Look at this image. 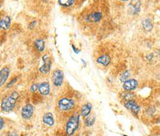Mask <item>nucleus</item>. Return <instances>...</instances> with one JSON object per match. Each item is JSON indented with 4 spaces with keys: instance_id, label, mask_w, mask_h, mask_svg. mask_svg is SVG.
I'll return each mask as SVG.
<instances>
[{
    "instance_id": "f257e3e1",
    "label": "nucleus",
    "mask_w": 160,
    "mask_h": 136,
    "mask_svg": "<svg viewBox=\"0 0 160 136\" xmlns=\"http://www.w3.org/2000/svg\"><path fill=\"white\" fill-rule=\"evenodd\" d=\"M19 99V94L17 91H13L7 97L4 98L1 103V109L4 112H10L15 108L17 101Z\"/></svg>"
},
{
    "instance_id": "f03ea898",
    "label": "nucleus",
    "mask_w": 160,
    "mask_h": 136,
    "mask_svg": "<svg viewBox=\"0 0 160 136\" xmlns=\"http://www.w3.org/2000/svg\"><path fill=\"white\" fill-rule=\"evenodd\" d=\"M79 115H74L68 118L66 123V133L68 136L73 135L79 128Z\"/></svg>"
},
{
    "instance_id": "7ed1b4c3",
    "label": "nucleus",
    "mask_w": 160,
    "mask_h": 136,
    "mask_svg": "<svg viewBox=\"0 0 160 136\" xmlns=\"http://www.w3.org/2000/svg\"><path fill=\"white\" fill-rule=\"evenodd\" d=\"M58 107L61 110L63 111H68L72 109H74L75 107L74 100L68 99V98H62L58 102Z\"/></svg>"
},
{
    "instance_id": "20e7f679",
    "label": "nucleus",
    "mask_w": 160,
    "mask_h": 136,
    "mask_svg": "<svg viewBox=\"0 0 160 136\" xmlns=\"http://www.w3.org/2000/svg\"><path fill=\"white\" fill-rule=\"evenodd\" d=\"M43 64V66L39 68V71L40 73L43 74V75H46L48 74L50 71H51V57L49 54H44L42 58Z\"/></svg>"
},
{
    "instance_id": "39448f33",
    "label": "nucleus",
    "mask_w": 160,
    "mask_h": 136,
    "mask_svg": "<svg viewBox=\"0 0 160 136\" xmlns=\"http://www.w3.org/2000/svg\"><path fill=\"white\" fill-rule=\"evenodd\" d=\"M52 82L54 86L57 87H61L63 82V72L60 70H55L52 73Z\"/></svg>"
},
{
    "instance_id": "423d86ee",
    "label": "nucleus",
    "mask_w": 160,
    "mask_h": 136,
    "mask_svg": "<svg viewBox=\"0 0 160 136\" xmlns=\"http://www.w3.org/2000/svg\"><path fill=\"white\" fill-rule=\"evenodd\" d=\"M140 7H141V2L140 0H131V3L128 4L127 7V10L130 15H137L140 10Z\"/></svg>"
},
{
    "instance_id": "0eeeda50",
    "label": "nucleus",
    "mask_w": 160,
    "mask_h": 136,
    "mask_svg": "<svg viewBox=\"0 0 160 136\" xmlns=\"http://www.w3.org/2000/svg\"><path fill=\"white\" fill-rule=\"evenodd\" d=\"M35 111V107L31 104H27L22 108L21 110V115L24 119H30L32 117Z\"/></svg>"
},
{
    "instance_id": "6e6552de",
    "label": "nucleus",
    "mask_w": 160,
    "mask_h": 136,
    "mask_svg": "<svg viewBox=\"0 0 160 136\" xmlns=\"http://www.w3.org/2000/svg\"><path fill=\"white\" fill-rule=\"evenodd\" d=\"M138 85L139 84H138L137 80L134 79H130L125 82H123L122 88H123V90H127V91H131L138 87Z\"/></svg>"
},
{
    "instance_id": "1a4fd4ad",
    "label": "nucleus",
    "mask_w": 160,
    "mask_h": 136,
    "mask_svg": "<svg viewBox=\"0 0 160 136\" xmlns=\"http://www.w3.org/2000/svg\"><path fill=\"white\" fill-rule=\"evenodd\" d=\"M124 107L135 115H138L140 110V107L134 100L126 101V103H124Z\"/></svg>"
},
{
    "instance_id": "9d476101",
    "label": "nucleus",
    "mask_w": 160,
    "mask_h": 136,
    "mask_svg": "<svg viewBox=\"0 0 160 136\" xmlns=\"http://www.w3.org/2000/svg\"><path fill=\"white\" fill-rule=\"evenodd\" d=\"M9 75H10V69L8 67H5L2 68L0 71V86L1 87H3V84L7 82Z\"/></svg>"
},
{
    "instance_id": "9b49d317",
    "label": "nucleus",
    "mask_w": 160,
    "mask_h": 136,
    "mask_svg": "<svg viewBox=\"0 0 160 136\" xmlns=\"http://www.w3.org/2000/svg\"><path fill=\"white\" fill-rule=\"evenodd\" d=\"M38 90L42 95H48L50 94V90H51V86L48 82H43L41 84H39L38 87Z\"/></svg>"
},
{
    "instance_id": "f8f14e48",
    "label": "nucleus",
    "mask_w": 160,
    "mask_h": 136,
    "mask_svg": "<svg viewBox=\"0 0 160 136\" xmlns=\"http://www.w3.org/2000/svg\"><path fill=\"white\" fill-rule=\"evenodd\" d=\"M43 122L44 124H46L47 126H53L55 124L53 114L51 112H47V113L44 114L43 116Z\"/></svg>"
},
{
    "instance_id": "ddd939ff",
    "label": "nucleus",
    "mask_w": 160,
    "mask_h": 136,
    "mask_svg": "<svg viewBox=\"0 0 160 136\" xmlns=\"http://www.w3.org/2000/svg\"><path fill=\"white\" fill-rule=\"evenodd\" d=\"M92 110V105L91 103H85L84 105H83L81 108V115L83 118H86L87 116L90 115V114Z\"/></svg>"
},
{
    "instance_id": "4468645a",
    "label": "nucleus",
    "mask_w": 160,
    "mask_h": 136,
    "mask_svg": "<svg viewBox=\"0 0 160 136\" xmlns=\"http://www.w3.org/2000/svg\"><path fill=\"white\" fill-rule=\"evenodd\" d=\"M96 62L99 63V64H101L102 66H108L111 62V58H110L109 55L107 54H103V55H101L99 56L98 59H97Z\"/></svg>"
},
{
    "instance_id": "2eb2a0df",
    "label": "nucleus",
    "mask_w": 160,
    "mask_h": 136,
    "mask_svg": "<svg viewBox=\"0 0 160 136\" xmlns=\"http://www.w3.org/2000/svg\"><path fill=\"white\" fill-rule=\"evenodd\" d=\"M10 16H5L4 18H2L0 21V26L1 29L4 31H7L10 28Z\"/></svg>"
},
{
    "instance_id": "dca6fc26",
    "label": "nucleus",
    "mask_w": 160,
    "mask_h": 136,
    "mask_svg": "<svg viewBox=\"0 0 160 136\" xmlns=\"http://www.w3.org/2000/svg\"><path fill=\"white\" fill-rule=\"evenodd\" d=\"M142 27L146 31H150L153 29V23L150 18H145L142 22Z\"/></svg>"
},
{
    "instance_id": "f3484780",
    "label": "nucleus",
    "mask_w": 160,
    "mask_h": 136,
    "mask_svg": "<svg viewBox=\"0 0 160 136\" xmlns=\"http://www.w3.org/2000/svg\"><path fill=\"white\" fill-rule=\"evenodd\" d=\"M102 18V14L100 12H94L93 14H91L87 16L86 18V19L88 22H99L100 21V19Z\"/></svg>"
},
{
    "instance_id": "a211bd4d",
    "label": "nucleus",
    "mask_w": 160,
    "mask_h": 136,
    "mask_svg": "<svg viewBox=\"0 0 160 136\" xmlns=\"http://www.w3.org/2000/svg\"><path fill=\"white\" fill-rule=\"evenodd\" d=\"M35 46L38 51L40 52H43L44 51V48H45V43H44V41L43 39H37L35 43Z\"/></svg>"
},
{
    "instance_id": "6ab92c4d",
    "label": "nucleus",
    "mask_w": 160,
    "mask_h": 136,
    "mask_svg": "<svg viewBox=\"0 0 160 136\" xmlns=\"http://www.w3.org/2000/svg\"><path fill=\"white\" fill-rule=\"evenodd\" d=\"M94 122H95V117L93 115L87 116L85 119V124L87 126H91L94 125Z\"/></svg>"
},
{
    "instance_id": "aec40b11",
    "label": "nucleus",
    "mask_w": 160,
    "mask_h": 136,
    "mask_svg": "<svg viewBox=\"0 0 160 136\" xmlns=\"http://www.w3.org/2000/svg\"><path fill=\"white\" fill-rule=\"evenodd\" d=\"M74 0H59V3L63 7H71L74 3Z\"/></svg>"
},
{
    "instance_id": "412c9836",
    "label": "nucleus",
    "mask_w": 160,
    "mask_h": 136,
    "mask_svg": "<svg viewBox=\"0 0 160 136\" xmlns=\"http://www.w3.org/2000/svg\"><path fill=\"white\" fill-rule=\"evenodd\" d=\"M131 76V72L130 71H126L121 75V77H120V81L122 82H125L127 80L130 79L129 78Z\"/></svg>"
},
{
    "instance_id": "4be33fe9",
    "label": "nucleus",
    "mask_w": 160,
    "mask_h": 136,
    "mask_svg": "<svg viewBox=\"0 0 160 136\" xmlns=\"http://www.w3.org/2000/svg\"><path fill=\"white\" fill-rule=\"evenodd\" d=\"M134 94L133 93H125L124 95V99L125 100L129 101V100H133V98H134Z\"/></svg>"
},
{
    "instance_id": "5701e85b",
    "label": "nucleus",
    "mask_w": 160,
    "mask_h": 136,
    "mask_svg": "<svg viewBox=\"0 0 160 136\" xmlns=\"http://www.w3.org/2000/svg\"><path fill=\"white\" fill-rule=\"evenodd\" d=\"M38 87H39V85H38L37 83H34L32 86L31 87V92L35 93L37 90H38Z\"/></svg>"
},
{
    "instance_id": "b1692460",
    "label": "nucleus",
    "mask_w": 160,
    "mask_h": 136,
    "mask_svg": "<svg viewBox=\"0 0 160 136\" xmlns=\"http://www.w3.org/2000/svg\"><path fill=\"white\" fill-rule=\"evenodd\" d=\"M16 81H17V78H15V79H13L12 81H11V82H10V83H9V84H7V87L9 88L10 87H11V86H12V85L14 84L15 82H16Z\"/></svg>"
},
{
    "instance_id": "393cba45",
    "label": "nucleus",
    "mask_w": 160,
    "mask_h": 136,
    "mask_svg": "<svg viewBox=\"0 0 160 136\" xmlns=\"http://www.w3.org/2000/svg\"><path fill=\"white\" fill-rule=\"evenodd\" d=\"M8 136H18V135L15 133V132H13V131H10L8 133Z\"/></svg>"
},
{
    "instance_id": "a878e982",
    "label": "nucleus",
    "mask_w": 160,
    "mask_h": 136,
    "mask_svg": "<svg viewBox=\"0 0 160 136\" xmlns=\"http://www.w3.org/2000/svg\"><path fill=\"white\" fill-rule=\"evenodd\" d=\"M0 122H1V126H0V129H1V130H3L4 123H3V119L2 118H1V119H0Z\"/></svg>"
},
{
    "instance_id": "bb28decb",
    "label": "nucleus",
    "mask_w": 160,
    "mask_h": 136,
    "mask_svg": "<svg viewBox=\"0 0 160 136\" xmlns=\"http://www.w3.org/2000/svg\"><path fill=\"white\" fill-rule=\"evenodd\" d=\"M35 24H36V21H34V22H32L31 25H30V26H29V28L32 29V28H33V26H35Z\"/></svg>"
},
{
    "instance_id": "cd10ccee",
    "label": "nucleus",
    "mask_w": 160,
    "mask_h": 136,
    "mask_svg": "<svg viewBox=\"0 0 160 136\" xmlns=\"http://www.w3.org/2000/svg\"><path fill=\"white\" fill-rule=\"evenodd\" d=\"M73 51H74V52H75V53H77V54H78V53H79V51H77L76 48H75L74 46H73Z\"/></svg>"
},
{
    "instance_id": "c85d7f7f",
    "label": "nucleus",
    "mask_w": 160,
    "mask_h": 136,
    "mask_svg": "<svg viewBox=\"0 0 160 136\" xmlns=\"http://www.w3.org/2000/svg\"><path fill=\"white\" fill-rule=\"evenodd\" d=\"M121 1H123V2H126V1H128V0H121Z\"/></svg>"
},
{
    "instance_id": "c756f323",
    "label": "nucleus",
    "mask_w": 160,
    "mask_h": 136,
    "mask_svg": "<svg viewBox=\"0 0 160 136\" xmlns=\"http://www.w3.org/2000/svg\"><path fill=\"white\" fill-rule=\"evenodd\" d=\"M159 57H160V50H159Z\"/></svg>"
},
{
    "instance_id": "7c9ffc66",
    "label": "nucleus",
    "mask_w": 160,
    "mask_h": 136,
    "mask_svg": "<svg viewBox=\"0 0 160 136\" xmlns=\"http://www.w3.org/2000/svg\"><path fill=\"white\" fill-rule=\"evenodd\" d=\"M123 136H127V135H123Z\"/></svg>"
}]
</instances>
